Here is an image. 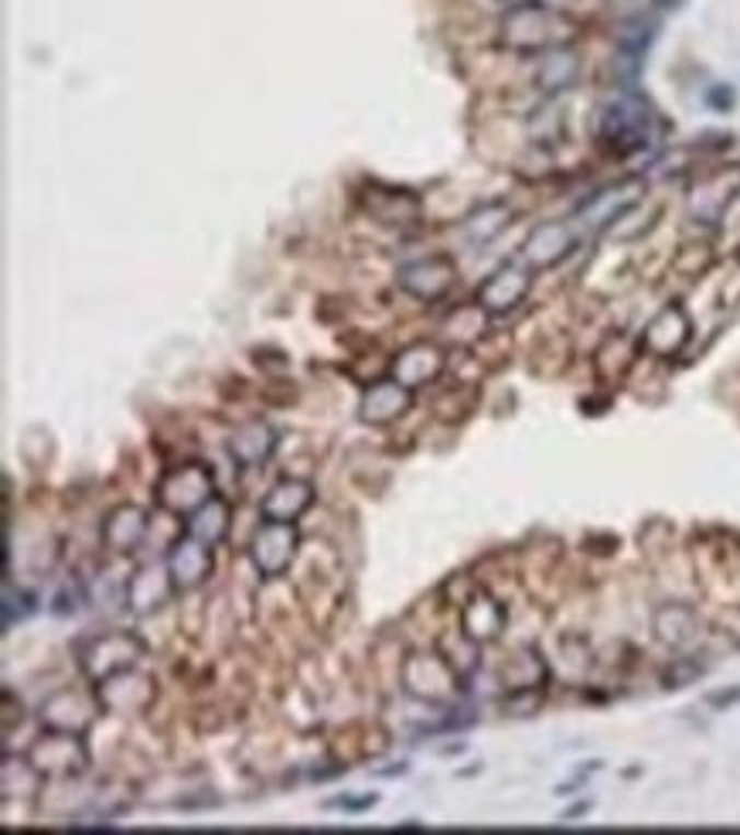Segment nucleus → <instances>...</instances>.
<instances>
[{"mask_svg": "<svg viewBox=\"0 0 740 835\" xmlns=\"http://www.w3.org/2000/svg\"><path fill=\"white\" fill-rule=\"evenodd\" d=\"M506 631V607L488 593H475L461 611V635L475 645H492Z\"/></svg>", "mask_w": 740, "mask_h": 835, "instance_id": "6ab92c4d", "label": "nucleus"}, {"mask_svg": "<svg viewBox=\"0 0 740 835\" xmlns=\"http://www.w3.org/2000/svg\"><path fill=\"white\" fill-rule=\"evenodd\" d=\"M696 675H703V665H699V662L679 659V662H675V669H669L666 682H669V689H683V685H686V682H693Z\"/></svg>", "mask_w": 740, "mask_h": 835, "instance_id": "cd10ccee", "label": "nucleus"}, {"mask_svg": "<svg viewBox=\"0 0 740 835\" xmlns=\"http://www.w3.org/2000/svg\"><path fill=\"white\" fill-rule=\"evenodd\" d=\"M413 406V390H406L403 382L386 379V382H375L362 393L359 399V420L372 424V427H390L396 424L400 416H406Z\"/></svg>", "mask_w": 740, "mask_h": 835, "instance_id": "ddd939ff", "label": "nucleus"}, {"mask_svg": "<svg viewBox=\"0 0 740 835\" xmlns=\"http://www.w3.org/2000/svg\"><path fill=\"white\" fill-rule=\"evenodd\" d=\"M96 712H103L96 693H93V699H89L82 693L62 689V693H55L42 703V727L45 730H62V733H85L89 723L96 720Z\"/></svg>", "mask_w": 740, "mask_h": 835, "instance_id": "9b49d317", "label": "nucleus"}, {"mask_svg": "<svg viewBox=\"0 0 740 835\" xmlns=\"http://www.w3.org/2000/svg\"><path fill=\"white\" fill-rule=\"evenodd\" d=\"M690 332H693V324H690L686 311L679 304H669L652 317V324L645 327V348L659 358H672L683 351V345L690 341Z\"/></svg>", "mask_w": 740, "mask_h": 835, "instance_id": "a211bd4d", "label": "nucleus"}, {"mask_svg": "<svg viewBox=\"0 0 740 835\" xmlns=\"http://www.w3.org/2000/svg\"><path fill=\"white\" fill-rule=\"evenodd\" d=\"M648 119H652V113H648V106L638 96H621L601 109L598 130L611 151L632 154L648 143Z\"/></svg>", "mask_w": 740, "mask_h": 835, "instance_id": "20e7f679", "label": "nucleus"}, {"mask_svg": "<svg viewBox=\"0 0 740 835\" xmlns=\"http://www.w3.org/2000/svg\"><path fill=\"white\" fill-rule=\"evenodd\" d=\"M706 703L714 706V709H727V706L740 703V689H727V693H709V696H706Z\"/></svg>", "mask_w": 740, "mask_h": 835, "instance_id": "c756f323", "label": "nucleus"}, {"mask_svg": "<svg viewBox=\"0 0 740 835\" xmlns=\"http://www.w3.org/2000/svg\"><path fill=\"white\" fill-rule=\"evenodd\" d=\"M147 532H151V515H147V509H140V505H120V509H113L103 519L100 540L109 553H134L147 540Z\"/></svg>", "mask_w": 740, "mask_h": 835, "instance_id": "4468645a", "label": "nucleus"}, {"mask_svg": "<svg viewBox=\"0 0 740 835\" xmlns=\"http://www.w3.org/2000/svg\"><path fill=\"white\" fill-rule=\"evenodd\" d=\"M529 287H532V277L522 270V266L509 263V266H501L498 274H492V277L482 283L478 304H482L485 311H492V314H509V311H516V308L525 301Z\"/></svg>", "mask_w": 740, "mask_h": 835, "instance_id": "2eb2a0df", "label": "nucleus"}, {"mask_svg": "<svg viewBox=\"0 0 740 835\" xmlns=\"http://www.w3.org/2000/svg\"><path fill=\"white\" fill-rule=\"evenodd\" d=\"M577 76H580V62H577V55L570 51V48H550V51H543V58H540V69H536V85L543 89V93H564V89H570L574 82H577Z\"/></svg>", "mask_w": 740, "mask_h": 835, "instance_id": "5701e85b", "label": "nucleus"}, {"mask_svg": "<svg viewBox=\"0 0 740 835\" xmlns=\"http://www.w3.org/2000/svg\"><path fill=\"white\" fill-rule=\"evenodd\" d=\"M564 21H559L553 11L540 8L536 0L525 8H512L506 18V42L519 51H550L559 48L564 42Z\"/></svg>", "mask_w": 740, "mask_h": 835, "instance_id": "39448f33", "label": "nucleus"}, {"mask_svg": "<svg viewBox=\"0 0 740 835\" xmlns=\"http://www.w3.org/2000/svg\"><path fill=\"white\" fill-rule=\"evenodd\" d=\"M699 617L686 604H666L656 611V638L669 648H683L696 638Z\"/></svg>", "mask_w": 740, "mask_h": 835, "instance_id": "b1692460", "label": "nucleus"}, {"mask_svg": "<svg viewBox=\"0 0 740 835\" xmlns=\"http://www.w3.org/2000/svg\"><path fill=\"white\" fill-rule=\"evenodd\" d=\"M301 546V535L293 529V522H266L253 532V543H250V559L259 570V577L266 580H277L290 570L293 556H298Z\"/></svg>", "mask_w": 740, "mask_h": 835, "instance_id": "0eeeda50", "label": "nucleus"}, {"mask_svg": "<svg viewBox=\"0 0 740 835\" xmlns=\"http://www.w3.org/2000/svg\"><path fill=\"white\" fill-rule=\"evenodd\" d=\"M45 774L32 764V757H4L0 767V791L4 798H35L45 788Z\"/></svg>", "mask_w": 740, "mask_h": 835, "instance_id": "393cba45", "label": "nucleus"}, {"mask_svg": "<svg viewBox=\"0 0 740 835\" xmlns=\"http://www.w3.org/2000/svg\"><path fill=\"white\" fill-rule=\"evenodd\" d=\"M216 498V477L209 464H182L161 474V482L154 488V501L171 515H192L198 512L205 501Z\"/></svg>", "mask_w": 740, "mask_h": 835, "instance_id": "f03ea898", "label": "nucleus"}, {"mask_svg": "<svg viewBox=\"0 0 740 835\" xmlns=\"http://www.w3.org/2000/svg\"><path fill=\"white\" fill-rule=\"evenodd\" d=\"M171 596H177V587H174V580H171V570H167V563H161V566H140V570L127 580V587H124V601H127V607L134 611V614H154V611H161Z\"/></svg>", "mask_w": 740, "mask_h": 835, "instance_id": "f8f14e48", "label": "nucleus"}, {"mask_svg": "<svg viewBox=\"0 0 740 835\" xmlns=\"http://www.w3.org/2000/svg\"><path fill=\"white\" fill-rule=\"evenodd\" d=\"M96 699L103 712L113 716H140L154 706L158 699V685L151 675H143L137 669L127 672H116L103 682H96Z\"/></svg>", "mask_w": 740, "mask_h": 835, "instance_id": "6e6552de", "label": "nucleus"}, {"mask_svg": "<svg viewBox=\"0 0 740 835\" xmlns=\"http://www.w3.org/2000/svg\"><path fill=\"white\" fill-rule=\"evenodd\" d=\"M509 219H512V208H509L506 201L482 205L478 212L464 222V235H467L475 246H485V243H492V239H495L501 229L509 225Z\"/></svg>", "mask_w": 740, "mask_h": 835, "instance_id": "bb28decb", "label": "nucleus"}, {"mask_svg": "<svg viewBox=\"0 0 740 835\" xmlns=\"http://www.w3.org/2000/svg\"><path fill=\"white\" fill-rule=\"evenodd\" d=\"M164 563H167L177 593H192V590L209 583V577H212V546H205L201 540L185 532L182 540L167 549Z\"/></svg>", "mask_w": 740, "mask_h": 835, "instance_id": "9d476101", "label": "nucleus"}, {"mask_svg": "<svg viewBox=\"0 0 740 835\" xmlns=\"http://www.w3.org/2000/svg\"><path fill=\"white\" fill-rule=\"evenodd\" d=\"M501 682H506L509 693H536V685L546 682V665L540 659L536 648H522L519 659H512L501 669Z\"/></svg>", "mask_w": 740, "mask_h": 835, "instance_id": "a878e982", "label": "nucleus"}, {"mask_svg": "<svg viewBox=\"0 0 740 835\" xmlns=\"http://www.w3.org/2000/svg\"><path fill=\"white\" fill-rule=\"evenodd\" d=\"M188 535H195V540H201L205 546H219L229 540L232 532V505L226 498H209L201 505L198 512L188 515V525H185Z\"/></svg>", "mask_w": 740, "mask_h": 835, "instance_id": "412c9836", "label": "nucleus"}, {"mask_svg": "<svg viewBox=\"0 0 740 835\" xmlns=\"http://www.w3.org/2000/svg\"><path fill=\"white\" fill-rule=\"evenodd\" d=\"M143 654H147V645L134 631H106V635L89 638L79 648V669L89 682L96 685V682H103L116 672L134 669Z\"/></svg>", "mask_w": 740, "mask_h": 835, "instance_id": "7ed1b4c3", "label": "nucleus"}, {"mask_svg": "<svg viewBox=\"0 0 740 835\" xmlns=\"http://www.w3.org/2000/svg\"><path fill=\"white\" fill-rule=\"evenodd\" d=\"M706 100H709V103H714L717 109H727V106L733 103V93H730V89H727V93H724V89H714V93H709Z\"/></svg>", "mask_w": 740, "mask_h": 835, "instance_id": "7c9ffc66", "label": "nucleus"}, {"mask_svg": "<svg viewBox=\"0 0 740 835\" xmlns=\"http://www.w3.org/2000/svg\"><path fill=\"white\" fill-rule=\"evenodd\" d=\"M570 246H574L570 229L559 225V222H546V225H540L536 232L525 239L522 253H525V259L532 266H556L559 259L570 253Z\"/></svg>", "mask_w": 740, "mask_h": 835, "instance_id": "4be33fe9", "label": "nucleus"}, {"mask_svg": "<svg viewBox=\"0 0 740 835\" xmlns=\"http://www.w3.org/2000/svg\"><path fill=\"white\" fill-rule=\"evenodd\" d=\"M443 366H448L443 348H437L430 341H417L393 358V379L403 382L406 390H420V385L433 382L443 372Z\"/></svg>", "mask_w": 740, "mask_h": 835, "instance_id": "dca6fc26", "label": "nucleus"}, {"mask_svg": "<svg viewBox=\"0 0 740 835\" xmlns=\"http://www.w3.org/2000/svg\"><path fill=\"white\" fill-rule=\"evenodd\" d=\"M498 4H506V8L512 11V8H525V4H532V0H498Z\"/></svg>", "mask_w": 740, "mask_h": 835, "instance_id": "2f4dec72", "label": "nucleus"}, {"mask_svg": "<svg viewBox=\"0 0 740 835\" xmlns=\"http://www.w3.org/2000/svg\"><path fill=\"white\" fill-rule=\"evenodd\" d=\"M32 764L45 774V778H79L89 767V747L82 733H62V730H48L42 740L32 743L27 751Z\"/></svg>", "mask_w": 740, "mask_h": 835, "instance_id": "423d86ee", "label": "nucleus"}, {"mask_svg": "<svg viewBox=\"0 0 740 835\" xmlns=\"http://www.w3.org/2000/svg\"><path fill=\"white\" fill-rule=\"evenodd\" d=\"M400 679H403V693L427 706H448L461 693V672L454 669L451 659H443L440 651L409 654L403 662Z\"/></svg>", "mask_w": 740, "mask_h": 835, "instance_id": "f257e3e1", "label": "nucleus"}, {"mask_svg": "<svg viewBox=\"0 0 740 835\" xmlns=\"http://www.w3.org/2000/svg\"><path fill=\"white\" fill-rule=\"evenodd\" d=\"M458 280V266L451 256H427V259H413L406 266H400L396 283L417 297V301H440Z\"/></svg>", "mask_w": 740, "mask_h": 835, "instance_id": "1a4fd4ad", "label": "nucleus"}, {"mask_svg": "<svg viewBox=\"0 0 740 835\" xmlns=\"http://www.w3.org/2000/svg\"><path fill=\"white\" fill-rule=\"evenodd\" d=\"M375 795H362V798H351V795H345V798H332V801H324V809H338V812H369V809H375Z\"/></svg>", "mask_w": 740, "mask_h": 835, "instance_id": "c85d7f7f", "label": "nucleus"}, {"mask_svg": "<svg viewBox=\"0 0 740 835\" xmlns=\"http://www.w3.org/2000/svg\"><path fill=\"white\" fill-rule=\"evenodd\" d=\"M277 451V430L263 420H250L229 437V457L240 467H259L274 457Z\"/></svg>", "mask_w": 740, "mask_h": 835, "instance_id": "aec40b11", "label": "nucleus"}, {"mask_svg": "<svg viewBox=\"0 0 740 835\" xmlns=\"http://www.w3.org/2000/svg\"><path fill=\"white\" fill-rule=\"evenodd\" d=\"M314 505V485L301 482V477H284L270 491H266L259 515L266 522H298Z\"/></svg>", "mask_w": 740, "mask_h": 835, "instance_id": "f3484780", "label": "nucleus"}]
</instances>
